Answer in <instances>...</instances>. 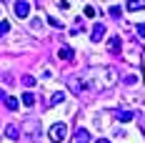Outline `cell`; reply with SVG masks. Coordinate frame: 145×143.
Listing matches in <instances>:
<instances>
[{
  "instance_id": "1",
  "label": "cell",
  "mask_w": 145,
  "mask_h": 143,
  "mask_svg": "<svg viewBox=\"0 0 145 143\" xmlns=\"http://www.w3.org/2000/svg\"><path fill=\"white\" fill-rule=\"evenodd\" d=\"M85 80H88V88H93V90H108L115 86L118 75L113 68H93L85 73Z\"/></svg>"
},
{
  "instance_id": "2",
  "label": "cell",
  "mask_w": 145,
  "mask_h": 143,
  "mask_svg": "<svg viewBox=\"0 0 145 143\" xmlns=\"http://www.w3.org/2000/svg\"><path fill=\"white\" fill-rule=\"evenodd\" d=\"M65 138H68V126H65V123L50 126V141H53V143H63Z\"/></svg>"
},
{
  "instance_id": "3",
  "label": "cell",
  "mask_w": 145,
  "mask_h": 143,
  "mask_svg": "<svg viewBox=\"0 0 145 143\" xmlns=\"http://www.w3.org/2000/svg\"><path fill=\"white\" fill-rule=\"evenodd\" d=\"M68 86H70V88H72V93H78V96H80V93H85V90H90V88H88L85 75H83V78H78V75H70V78H68Z\"/></svg>"
},
{
  "instance_id": "4",
  "label": "cell",
  "mask_w": 145,
  "mask_h": 143,
  "mask_svg": "<svg viewBox=\"0 0 145 143\" xmlns=\"http://www.w3.org/2000/svg\"><path fill=\"white\" fill-rule=\"evenodd\" d=\"M15 15L23 20L30 15V0H15Z\"/></svg>"
},
{
  "instance_id": "5",
  "label": "cell",
  "mask_w": 145,
  "mask_h": 143,
  "mask_svg": "<svg viewBox=\"0 0 145 143\" xmlns=\"http://www.w3.org/2000/svg\"><path fill=\"white\" fill-rule=\"evenodd\" d=\"M103 38H105V25H103V23H95V25H93V33H90V40H93V43H100Z\"/></svg>"
},
{
  "instance_id": "6",
  "label": "cell",
  "mask_w": 145,
  "mask_h": 143,
  "mask_svg": "<svg viewBox=\"0 0 145 143\" xmlns=\"http://www.w3.org/2000/svg\"><path fill=\"white\" fill-rule=\"evenodd\" d=\"M75 143H90V133L85 128H78L75 130Z\"/></svg>"
},
{
  "instance_id": "7",
  "label": "cell",
  "mask_w": 145,
  "mask_h": 143,
  "mask_svg": "<svg viewBox=\"0 0 145 143\" xmlns=\"http://www.w3.org/2000/svg\"><path fill=\"white\" fill-rule=\"evenodd\" d=\"M58 58H63V60H72V50L68 48V45H63V48H58Z\"/></svg>"
},
{
  "instance_id": "8",
  "label": "cell",
  "mask_w": 145,
  "mask_h": 143,
  "mask_svg": "<svg viewBox=\"0 0 145 143\" xmlns=\"http://www.w3.org/2000/svg\"><path fill=\"white\" fill-rule=\"evenodd\" d=\"M115 118H118V121H133V118H135V113H133V111H118Z\"/></svg>"
},
{
  "instance_id": "9",
  "label": "cell",
  "mask_w": 145,
  "mask_h": 143,
  "mask_svg": "<svg viewBox=\"0 0 145 143\" xmlns=\"http://www.w3.org/2000/svg\"><path fill=\"white\" fill-rule=\"evenodd\" d=\"M125 8H128V10H140V8H145V0H128Z\"/></svg>"
},
{
  "instance_id": "10",
  "label": "cell",
  "mask_w": 145,
  "mask_h": 143,
  "mask_svg": "<svg viewBox=\"0 0 145 143\" xmlns=\"http://www.w3.org/2000/svg\"><path fill=\"white\" fill-rule=\"evenodd\" d=\"M5 105H8L10 111H18V105H20V103H18V98H13V96H5Z\"/></svg>"
},
{
  "instance_id": "11",
  "label": "cell",
  "mask_w": 145,
  "mask_h": 143,
  "mask_svg": "<svg viewBox=\"0 0 145 143\" xmlns=\"http://www.w3.org/2000/svg\"><path fill=\"white\" fill-rule=\"evenodd\" d=\"M8 138H10V141H18V138H20V130H18V126H8Z\"/></svg>"
},
{
  "instance_id": "12",
  "label": "cell",
  "mask_w": 145,
  "mask_h": 143,
  "mask_svg": "<svg viewBox=\"0 0 145 143\" xmlns=\"http://www.w3.org/2000/svg\"><path fill=\"white\" fill-rule=\"evenodd\" d=\"M63 100H65V93H53V98H50V105H58V103H63Z\"/></svg>"
},
{
  "instance_id": "13",
  "label": "cell",
  "mask_w": 145,
  "mask_h": 143,
  "mask_svg": "<svg viewBox=\"0 0 145 143\" xmlns=\"http://www.w3.org/2000/svg\"><path fill=\"white\" fill-rule=\"evenodd\" d=\"M118 50H120V38H110V53H118Z\"/></svg>"
},
{
  "instance_id": "14",
  "label": "cell",
  "mask_w": 145,
  "mask_h": 143,
  "mask_svg": "<svg viewBox=\"0 0 145 143\" xmlns=\"http://www.w3.org/2000/svg\"><path fill=\"white\" fill-rule=\"evenodd\" d=\"M23 103H25V105H35V96H33V93H23Z\"/></svg>"
},
{
  "instance_id": "15",
  "label": "cell",
  "mask_w": 145,
  "mask_h": 143,
  "mask_svg": "<svg viewBox=\"0 0 145 143\" xmlns=\"http://www.w3.org/2000/svg\"><path fill=\"white\" fill-rule=\"evenodd\" d=\"M8 30H10V23L8 20H0V35H5Z\"/></svg>"
},
{
  "instance_id": "16",
  "label": "cell",
  "mask_w": 145,
  "mask_h": 143,
  "mask_svg": "<svg viewBox=\"0 0 145 143\" xmlns=\"http://www.w3.org/2000/svg\"><path fill=\"white\" fill-rule=\"evenodd\" d=\"M83 13H85V18H95V8H93V5H85Z\"/></svg>"
},
{
  "instance_id": "17",
  "label": "cell",
  "mask_w": 145,
  "mask_h": 143,
  "mask_svg": "<svg viewBox=\"0 0 145 143\" xmlns=\"http://www.w3.org/2000/svg\"><path fill=\"white\" fill-rule=\"evenodd\" d=\"M23 83H25V86H35V78H33V75H23Z\"/></svg>"
},
{
  "instance_id": "18",
  "label": "cell",
  "mask_w": 145,
  "mask_h": 143,
  "mask_svg": "<svg viewBox=\"0 0 145 143\" xmlns=\"http://www.w3.org/2000/svg\"><path fill=\"white\" fill-rule=\"evenodd\" d=\"M110 15H113V18H120V8H118V5H113V8H110Z\"/></svg>"
},
{
  "instance_id": "19",
  "label": "cell",
  "mask_w": 145,
  "mask_h": 143,
  "mask_svg": "<svg viewBox=\"0 0 145 143\" xmlns=\"http://www.w3.org/2000/svg\"><path fill=\"white\" fill-rule=\"evenodd\" d=\"M138 35H140V38H145V23H143V25H138Z\"/></svg>"
},
{
  "instance_id": "20",
  "label": "cell",
  "mask_w": 145,
  "mask_h": 143,
  "mask_svg": "<svg viewBox=\"0 0 145 143\" xmlns=\"http://www.w3.org/2000/svg\"><path fill=\"white\" fill-rule=\"evenodd\" d=\"M0 100H5V90H0Z\"/></svg>"
},
{
  "instance_id": "21",
  "label": "cell",
  "mask_w": 145,
  "mask_h": 143,
  "mask_svg": "<svg viewBox=\"0 0 145 143\" xmlns=\"http://www.w3.org/2000/svg\"><path fill=\"white\" fill-rule=\"evenodd\" d=\"M95 143H110V141H105V138H100V141H95Z\"/></svg>"
}]
</instances>
